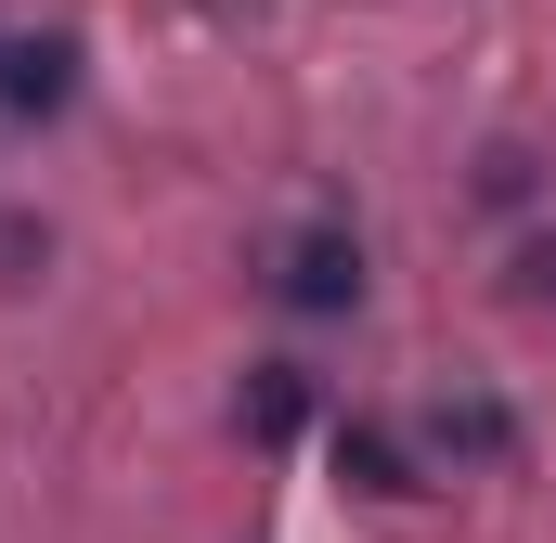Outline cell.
Returning <instances> with one entry per match:
<instances>
[{"label": "cell", "instance_id": "obj_5", "mask_svg": "<svg viewBox=\"0 0 556 543\" xmlns=\"http://www.w3.org/2000/svg\"><path fill=\"white\" fill-rule=\"evenodd\" d=\"M337 479H350V492H415V466H402V440H389V427H363V414L337 427Z\"/></svg>", "mask_w": 556, "mask_h": 543}, {"label": "cell", "instance_id": "obj_3", "mask_svg": "<svg viewBox=\"0 0 556 543\" xmlns=\"http://www.w3.org/2000/svg\"><path fill=\"white\" fill-rule=\"evenodd\" d=\"M0 104L13 117H65L78 104V39L65 26H0Z\"/></svg>", "mask_w": 556, "mask_h": 543}, {"label": "cell", "instance_id": "obj_4", "mask_svg": "<svg viewBox=\"0 0 556 543\" xmlns=\"http://www.w3.org/2000/svg\"><path fill=\"white\" fill-rule=\"evenodd\" d=\"M298 427H311V376L298 363H260L247 376V440H298Z\"/></svg>", "mask_w": 556, "mask_h": 543}, {"label": "cell", "instance_id": "obj_1", "mask_svg": "<svg viewBox=\"0 0 556 543\" xmlns=\"http://www.w3.org/2000/svg\"><path fill=\"white\" fill-rule=\"evenodd\" d=\"M273 298L298 324H324V311H363V233L350 220H311V233H285L273 247Z\"/></svg>", "mask_w": 556, "mask_h": 543}, {"label": "cell", "instance_id": "obj_6", "mask_svg": "<svg viewBox=\"0 0 556 543\" xmlns=\"http://www.w3.org/2000/svg\"><path fill=\"white\" fill-rule=\"evenodd\" d=\"M505 285H518L531 311H556V233H531V247H518V272H505Z\"/></svg>", "mask_w": 556, "mask_h": 543}, {"label": "cell", "instance_id": "obj_2", "mask_svg": "<svg viewBox=\"0 0 556 543\" xmlns=\"http://www.w3.org/2000/svg\"><path fill=\"white\" fill-rule=\"evenodd\" d=\"M415 440L440 466H505V453H518V402H492V389H427Z\"/></svg>", "mask_w": 556, "mask_h": 543}]
</instances>
